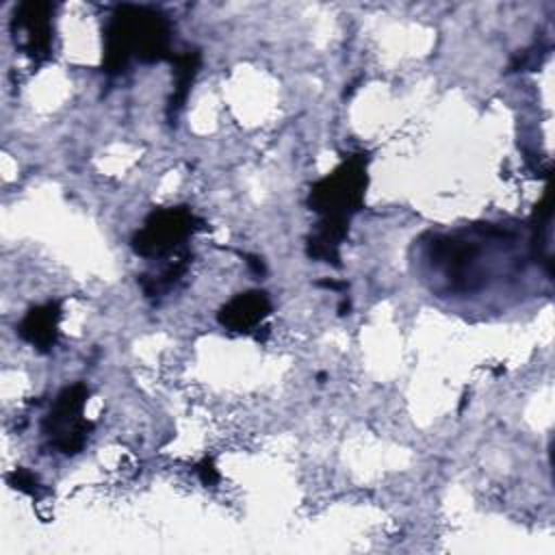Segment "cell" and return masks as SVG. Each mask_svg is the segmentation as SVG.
<instances>
[{
	"instance_id": "obj_1",
	"label": "cell",
	"mask_w": 555,
	"mask_h": 555,
	"mask_svg": "<svg viewBox=\"0 0 555 555\" xmlns=\"http://www.w3.org/2000/svg\"><path fill=\"white\" fill-rule=\"evenodd\" d=\"M165 46L167 24L163 15L145 9L124 7L108 28L106 65L111 72H119L132 54L143 61H154L163 56Z\"/></svg>"
},
{
	"instance_id": "obj_2",
	"label": "cell",
	"mask_w": 555,
	"mask_h": 555,
	"mask_svg": "<svg viewBox=\"0 0 555 555\" xmlns=\"http://www.w3.org/2000/svg\"><path fill=\"white\" fill-rule=\"evenodd\" d=\"M364 165L362 158L347 160L343 167H338L334 173L323 178L312 193V202L317 210L325 212L327 225L332 223V236L338 241V232L334 225H343L345 217L351 210H358L364 189Z\"/></svg>"
},
{
	"instance_id": "obj_3",
	"label": "cell",
	"mask_w": 555,
	"mask_h": 555,
	"mask_svg": "<svg viewBox=\"0 0 555 555\" xmlns=\"http://www.w3.org/2000/svg\"><path fill=\"white\" fill-rule=\"evenodd\" d=\"M85 399V386L76 384L72 388H65L56 397V403L46 418V434L63 453H76L87 438L89 423L82 421Z\"/></svg>"
},
{
	"instance_id": "obj_4",
	"label": "cell",
	"mask_w": 555,
	"mask_h": 555,
	"mask_svg": "<svg viewBox=\"0 0 555 555\" xmlns=\"http://www.w3.org/2000/svg\"><path fill=\"white\" fill-rule=\"evenodd\" d=\"M193 217L186 210H163L152 215L141 234L134 238V247L139 254H165L173 249L176 241L184 238L191 230Z\"/></svg>"
},
{
	"instance_id": "obj_5",
	"label": "cell",
	"mask_w": 555,
	"mask_h": 555,
	"mask_svg": "<svg viewBox=\"0 0 555 555\" xmlns=\"http://www.w3.org/2000/svg\"><path fill=\"white\" fill-rule=\"evenodd\" d=\"M50 4L26 2L15 11L13 28L24 35V46L30 56L46 54L50 50V22H48Z\"/></svg>"
},
{
	"instance_id": "obj_6",
	"label": "cell",
	"mask_w": 555,
	"mask_h": 555,
	"mask_svg": "<svg viewBox=\"0 0 555 555\" xmlns=\"http://www.w3.org/2000/svg\"><path fill=\"white\" fill-rule=\"evenodd\" d=\"M269 310L264 293H245L234 297L221 312V323L230 330H249L254 327Z\"/></svg>"
},
{
	"instance_id": "obj_7",
	"label": "cell",
	"mask_w": 555,
	"mask_h": 555,
	"mask_svg": "<svg viewBox=\"0 0 555 555\" xmlns=\"http://www.w3.org/2000/svg\"><path fill=\"white\" fill-rule=\"evenodd\" d=\"M56 319H59V310L54 304L41 306V308H33L24 321L20 323V334L33 343L39 349H48L54 345V336H56Z\"/></svg>"
}]
</instances>
